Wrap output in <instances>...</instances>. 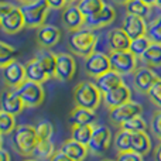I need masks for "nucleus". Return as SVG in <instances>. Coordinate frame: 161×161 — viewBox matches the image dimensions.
<instances>
[{
  "instance_id": "f257e3e1",
  "label": "nucleus",
  "mask_w": 161,
  "mask_h": 161,
  "mask_svg": "<svg viewBox=\"0 0 161 161\" xmlns=\"http://www.w3.org/2000/svg\"><path fill=\"white\" fill-rule=\"evenodd\" d=\"M102 99L103 95L97 89V86L95 85V82L82 80L74 89V102H75V106H78V108L96 110L102 103Z\"/></svg>"
},
{
  "instance_id": "f03ea898",
  "label": "nucleus",
  "mask_w": 161,
  "mask_h": 161,
  "mask_svg": "<svg viewBox=\"0 0 161 161\" xmlns=\"http://www.w3.org/2000/svg\"><path fill=\"white\" fill-rule=\"evenodd\" d=\"M68 47L74 54L86 58L96 50V34L93 30L83 27L76 31H71L68 37Z\"/></svg>"
},
{
  "instance_id": "7ed1b4c3",
  "label": "nucleus",
  "mask_w": 161,
  "mask_h": 161,
  "mask_svg": "<svg viewBox=\"0 0 161 161\" xmlns=\"http://www.w3.org/2000/svg\"><path fill=\"white\" fill-rule=\"evenodd\" d=\"M38 136L34 126L30 125H19L13 130V137H11V143H13L14 150L19 154L27 157L33 154L34 147L38 143Z\"/></svg>"
},
{
  "instance_id": "20e7f679",
  "label": "nucleus",
  "mask_w": 161,
  "mask_h": 161,
  "mask_svg": "<svg viewBox=\"0 0 161 161\" xmlns=\"http://www.w3.org/2000/svg\"><path fill=\"white\" fill-rule=\"evenodd\" d=\"M50 8L51 7L47 0H30L27 3H21L20 10L24 17L25 27L38 28L40 25H42Z\"/></svg>"
},
{
  "instance_id": "39448f33",
  "label": "nucleus",
  "mask_w": 161,
  "mask_h": 161,
  "mask_svg": "<svg viewBox=\"0 0 161 161\" xmlns=\"http://www.w3.org/2000/svg\"><path fill=\"white\" fill-rule=\"evenodd\" d=\"M13 89L20 96V99L23 100L25 108H37V106H40L44 102L45 93H44L42 83L25 79L24 82H21L19 86H16Z\"/></svg>"
},
{
  "instance_id": "423d86ee",
  "label": "nucleus",
  "mask_w": 161,
  "mask_h": 161,
  "mask_svg": "<svg viewBox=\"0 0 161 161\" xmlns=\"http://www.w3.org/2000/svg\"><path fill=\"white\" fill-rule=\"evenodd\" d=\"M110 69L120 75H130L137 69V57L130 51H110L109 53Z\"/></svg>"
},
{
  "instance_id": "0eeeda50",
  "label": "nucleus",
  "mask_w": 161,
  "mask_h": 161,
  "mask_svg": "<svg viewBox=\"0 0 161 161\" xmlns=\"http://www.w3.org/2000/svg\"><path fill=\"white\" fill-rule=\"evenodd\" d=\"M112 143V133L109 127L105 125H95L93 126V133L88 143V150L89 153L95 154V156H102L109 150Z\"/></svg>"
},
{
  "instance_id": "6e6552de",
  "label": "nucleus",
  "mask_w": 161,
  "mask_h": 161,
  "mask_svg": "<svg viewBox=\"0 0 161 161\" xmlns=\"http://www.w3.org/2000/svg\"><path fill=\"white\" fill-rule=\"evenodd\" d=\"M143 112V108L140 103L134 102V100H129V102L123 103L120 106L109 109V119L114 126H122L125 122L134 116H140Z\"/></svg>"
},
{
  "instance_id": "1a4fd4ad",
  "label": "nucleus",
  "mask_w": 161,
  "mask_h": 161,
  "mask_svg": "<svg viewBox=\"0 0 161 161\" xmlns=\"http://www.w3.org/2000/svg\"><path fill=\"white\" fill-rule=\"evenodd\" d=\"M109 69H110V61H109L108 54L93 51L91 55L85 58V71L92 78H96V76L108 72Z\"/></svg>"
},
{
  "instance_id": "9d476101",
  "label": "nucleus",
  "mask_w": 161,
  "mask_h": 161,
  "mask_svg": "<svg viewBox=\"0 0 161 161\" xmlns=\"http://www.w3.org/2000/svg\"><path fill=\"white\" fill-rule=\"evenodd\" d=\"M76 72V62L71 54L61 53L57 54V65H55V76L61 82H68L74 78Z\"/></svg>"
},
{
  "instance_id": "9b49d317",
  "label": "nucleus",
  "mask_w": 161,
  "mask_h": 161,
  "mask_svg": "<svg viewBox=\"0 0 161 161\" xmlns=\"http://www.w3.org/2000/svg\"><path fill=\"white\" fill-rule=\"evenodd\" d=\"M116 19V10L112 6L105 4L102 10L97 13L92 14L89 17H85V27L89 30H99V28H105L109 24L114 21Z\"/></svg>"
},
{
  "instance_id": "f8f14e48",
  "label": "nucleus",
  "mask_w": 161,
  "mask_h": 161,
  "mask_svg": "<svg viewBox=\"0 0 161 161\" xmlns=\"http://www.w3.org/2000/svg\"><path fill=\"white\" fill-rule=\"evenodd\" d=\"M25 27V21L23 13L19 6H13L10 11L4 14V17L0 21V28L6 34H16Z\"/></svg>"
},
{
  "instance_id": "ddd939ff",
  "label": "nucleus",
  "mask_w": 161,
  "mask_h": 161,
  "mask_svg": "<svg viewBox=\"0 0 161 161\" xmlns=\"http://www.w3.org/2000/svg\"><path fill=\"white\" fill-rule=\"evenodd\" d=\"M37 44L41 48H53L54 45H57L61 40V30L58 27L53 24H42L37 28Z\"/></svg>"
},
{
  "instance_id": "4468645a",
  "label": "nucleus",
  "mask_w": 161,
  "mask_h": 161,
  "mask_svg": "<svg viewBox=\"0 0 161 161\" xmlns=\"http://www.w3.org/2000/svg\"><path fill=\"white\" fill-rule=\"evenodd\" d=\"M24 108L25 106L23 100L20 99V96L16 93L13 88L2 91V93H0V110L17 116V114L21 113Z\"/></svg>"
},
{
  "instance_id": "2eb2a0df",
  "label": "nucleus",
  "mask_w": 161,
  "mask_h": 161,
  "mask_svg": "<svg viewBox=\"0 0 161 161\" xmlns=\"http://www.w3.org/2000/svg\"><path fill=\"white\" fill-rule=\"evenodd\" d=\"M62 24L68 31H76L85 27V16L76 4L71 3V4L65 6L64 13H62Z\"/></svg>"
},
{
  "instance_id": "dca6fc26",
  "label": "nucleus",
  "mask_w": 161,
  "mask_h": 161,
  "mask_svg": "<svg viewBox=\"0 0 161 161\" xmlns=\"http://www.w3.org/2000/svg\"><path fill=\"white\" fill-rule=\"evenodd\" d=\"M157 74L151 69L150 67H142L137 68L133 72V85L134 89L140 93H147L148 89L151 88L154 82L157 80Z\"/></svg>"
},
{
  "instance_id": "f3484780",
  "label": "nucleus",
  "mask_w": 161,
  "mask_h": 161,
  "mask_svg": "<svg viewBox=\"0 0 161 161\" xmlns=\"http://www.w3.org/2000/svg\"><path fill=\"white\" fill-rule=\"evenodd\" d=\"M122 28L133 40V38H137V37L146 36V33H147V23H146V20L143 17L127 13L122 21Z\"/></svg>"
},
{
  "instance_id": "a211bd4d",
  "label": "nucleus",
  "mask_w": 161,
  "mask_h": 161,
  "mask_svg": "<svg viewBox=\"0 0 161 161\" xmlns=\"http://www.w3.org/2000/svg\"><path fill=\"white\" fill-rule=\"evenodd\" d=\"M3 79L8 88H16L25 80V67L14 59L3 67Z\"/></svg>"
},
{
  "instance_id": "6ab92c4d",
  "label": "nucleus",
  "mask_w": 161,
  "mask_h": 161,
  "mask_svg": "<svg viewBox=\"0 0 161 161\" xmlns=\"http://www.w3.org/2000/svg\"><path fill=\"white\" fill-rule=\"evenodd\" d=\"M106 41L110 51H127L130 47L131 38L126 34L123 28H112L106 33Z\"/></svg>"
},
{
  "instance_id": "aec40b11",
  "label": "nucleus",
  "mask_w": 161,
  "mask_h": 161,
  "mask_svg": "<svg viewBox=\"0 0 161 161\" xmlns=\"http://www.w3.org/2000/svg\"><path fill=\"white\" fill-rule=\"evenodd\" d=\"M129 100H130V88L127 85H125V83L103 93V102L109 109L120 106L123 103L129 102Z\"/></svg>"
},
{
  "instance_id": "412c9836",
  "label": "nucleus",
  "mask_w": 161,
  "mask_h": 161,
  "mask_svg": "<svg viewBox=\"0 0 161 161\" xmlns=\"http://www.w3.org/2000/svg\"><path fill=\"white\" fill-rule=\"evenodd\" d=\"M123 78L120 74H117L116 71L113 69H109L108 72L102 74V75L96 76L95 78V85L97 86V89H99L100 92L103 93H106V92L112 91V89L117 88V86L123 85Z\"/></svg>"
},
{
  "instance_id": "4be33fe9",
  "label": "nucleus",
  "mask_w": 161,
  "mask_h": 161,
  "mask_svg": "<svg viewBox=\"0 0 161 161\" xmlns=\"http://www.w3.org/2000/svg\"><path fill=\"white\" fill-rule=\"evenodd\" d=\"M61 151L65 153L69 158H72L74 161H83L86 158V156L89 154L88 146L82 144L79 142H75L74 139H69L62 144Z\"/></svg>"
},
{
  "instance_id": "5701e85b",
  "label": "nucleus",
  "mask_w": 161,
  "mask_h": 161,
  "mask_svg": "<svg viewBox=\"0 0 161 161\" xmlns=\"http://www.w3.org/2000/svg\"><path fill=\"white\" fill-rule=\"evenodd\" d=\"M151 139L146 131L131 133V150L134 153H139L144 157L151 151Z\"/></svg>"
},
{
  "instance_id": "b1692460",
  "label": "nucleus",
  "mask_w": 161,
  "mask_h": 161,
  "mask_svg": "<svg viewBox=\"0 0 161 161\" xmlns=\"http://www.w3.org/2000/svg\"><path fill=\"white\" fill-rule=\"evenodd\" d=\"M34 58L38 61V64L42 67V69L48 74V76H54L55 74V65H57V54L48 51L47 48H41L38 53L36 54Z\"/></svg>"
},
{
  "instance_id": "393cba45",
  "label": "nucleus",
  "mask_w": 161,
  "mask_h": 161,
  "mask_svg": "<svg viewBox=\"0 0 161 161\" xmlns=\"http://www.w3.org/2000/svg\"><path fill=\"white\" fill-rule=\"evenodd\" d=\"M96 120V113L95 110L85 108H78L76 106L69 113V122L72 125H93Z\"/></svg>"
},
{
  "instance_id": "a878e982",
  "label": "nucleus",
  "mask_w": 161,
  "mask_h": 161,
  "mask_svg": "<svg viewBox=\"0 0 161 161\" xmlns=\"http://www.w3.org/2000/svg\"><path fill=\"white\" fill-rule=\"evenodd\" d=\"M24 67H25V79L34 80V82H38V83H44L45 80L50 78L48 74L42 69V67L38 64V61L36 58L28 61Z\"/></svg>"
},
{
  "instance_id": "bb28decb",
  "label": "nucleus",
  "mask_w": 161,
  "mask_h": 161,
  "mask_svg": "<svg viewBox=\"0 0 161 161\" xmlns=\"http://www.w3.org/2000/svg\"><path fill=\"white\" fill-rule=\"evenodd\" d=\"M54 153H55V146L51 142V139L50 140H38V143H37V146L34 147L31 156L38 161L40 160L50 161V158L54 156Z\"/></svg>"
},
{
  "instance_id": "cd10ccee",
  "label": "nucleus",
  "mask_w": 161,
  "mask_h": 161,
  "mask_svg": "<svg viewBox=\"0 0 161 161\" xmlns=\"http://www.w3.org/2000/svg\"><path fill=\"white\" fill-rule=\"evenodd\" d=\"M140 59H142L147 67H154V68L161 67V44L151 42L150 47L140 57Z\"/></svg>"
},
{
  "instance_id": "c85d7f7f",
  "label": "nucleus",
  "mask_w": 161,
  "mask_h": 161,
  "mask_svg": "<svg viewBox=\"0 0 161 161\" xmlns=\"http://www.w3.org/2000/svg\"><path fill=\"white\" fill-rule=\"evenodd\" d=\"M95 125H72L71 126V139L88 146L89 140L93 133Z\"/></svg>"
},
{
  "instance_id": "c756f323",
  "label": "nucleus",
  "mask_w": 161,
  "mask_h": 161,
  "mask_svg": "<svg viewBox=\"0 0 161 161\" xmlns=\"http://www.w3.org/2000/svg\"><path fill=\"white\" fill-rule=\"evenodd\" d=\"M126 8H127V13L143 17V19L148 17L151 13V4L143 2V0H130L126 4Z\"/></svg>"
},
{
  "instance_id": "7c9ffc66",
  "label": "nucleus",
  "mask_w": 161,
  "mask_h": 161,
  "mask_svg": "<svg viewBox=\"0 0 161 161\" xmlns=\"http://www.w3.org/2000/svg\"><path fill=\"white\" fill-rule=\"evenodd\" d=\"M105 4L106 3L103 0H78L76 2V6L85 17H89L92 14L97 13L99 10H102L105 7Z\"/></svg>"
},
{
  "instance_id": "2f4dec72",
  "label": "nucleus",
  "mask_w": 161,
  "mask_h": 161,
  "mask_svg": "<svg viewBox=\"0 0 161 161\" xmlns=\"http://www.w3.org/2000/svg\"><path fill=\"white\" fill-rule=\"evenodd\" d=\"M146 36L148 37V40L151 42L161 44V14L154 17L147 24V33H146Z\"/></svg>"
},
{
  "instance_id": "473e14b6",
  "label": "nucleus",
  "mask_w": 161,
  "mask_h": 161,
  "mask_svg": "<svg viewBox=\"0 0 161 161\" xmlns=\"http://www.w3.org/2000/svg\"><path fill=\"white\" fill-rule=\"evenodd\" d=\"M120 129L129 131V133H139V131L147 130V123H146V120L140 114V116H134L131 119H129L127 122H125L120 126Z\"/></svg>"
},
{
  "instance_id": "72a5a7b5",
  "label": "nucleus",
  "mask_w": 161,
  "mask_h": 161,
  "mask_svg": "<svg viewBox=\"0 0 161 161\" xmlns=\"http://www.w3.org/2000/svg\"><path fill=\"white\" fill-rule=\"evenodd\" d=\"M150 44H151V41L148 40L147 36L137 37V38H133V40L130 41V47H129V51H130L131 54H134L137 58H140V57L144 54V51L147 50L148 47H150Z\"/></svg>"
},
{
  "instance_id": "f704fd0d",
  "label": "nucleus",
  "mask_w": 161,
  "mask_h": 161,
  "mask_svg": "<svg viewBox=\"0 0 161 161\" xmlns=\"http://www.w3.org/2000/svg\"><path fill=\"white\" fill-rule=\"evenodd\" d=\"M114 147L119 151H129L131 150V133L120 129L114 137Z\"/></svg>"
},
{
  "instance_id": "c9c22d12",
  "label": "nucleus",
  "mask_w": 161,
  "mask_h": 161,
  "mask_svg": "<svg viewBox=\"0 0 161 161\" xmlns=\"http://www.w3.org/2000/svg\"><path fill=\"white\" fill-rule=\"evenodd\" d=\"M17 51L14 47H11L7 42L0 41V68L6 67L7 64H10L11 61L16 59Z\"/></svg>"
},
{
  "instance_id": "e433bc0d",
  "label": "nucleus",
  "mask_w": 161,
  "mask_h": 161,
  "mask_svg": "<svg viewBox=\"0 0 161 161\" xmlns=\"http://www.w3.org/2000/svg\"><path fill=\"white\" fill-rule=\"evenodd\" d=\"M14 129H16V116L7 113V112L0 110V133L2 134L13 133Z\"/></svg>"
},
{
  "instance_id": "4c0bfd02",
  "label": "nucleus",
  "mask_w": 161,
  "mask_h": 161,
  "mask_svg": "<svg viewBox=\"0 0 161 161\" xmlns=\"http://www.w3.org/2000/svg\"><path fill=\"white\" fill-rule=\"evenodd\" d=\"M147 96L156 108L161 109V78H157L156 82L151 85V88L147 92Z\"/></svg>"
},
{
  "instance_id": "58836bf2",
  "label": "nucleus",
  "mask_w": 161,
  "mask_h": 161,
  "mask_svg": "<svg viewBox=\"0 0 161 161\" xmlns=\"http://www.w3.org/2000/svg\"><path fill=\"white\" fill-rule=\"evenodd\" d=\"M36 131H37V136H38L40 140H50L54 133V126L51 125L48 120H42V122L37 123Z\"/></svg>"
},
{
  "instance_id": "ea45409f",
  "label": "nucleus",
  "mask_w": 161,
  "mask_h": 161,
  "mask_svg": "<svg viewBox=\"0 0 161 161\" xmlns=\"http://www.w3.org/2000/svg\"><path fill=\"white\" fill-rule=\"evenodd\" d=\"M151 133L154 137L161 140V109H158L151 117Z\"/></svg>"
},
{
  "instance_id": "a19ab883",
  "label": "nucleus",
  "mask_w": 161,
  "mask_h": 161,
  "mask_svg": "<svg viewBox=\"0 0 161 161\" xmlns=\"http://www.w3.org/2000/svg\"><path fill=\"white\" fill-rule=\"evenodd\" d=\"M116 161H144V160H143L142 154L134 153L133 150H129V151H120L117 154Z\"/></svg>"
},
{
  "instance_id": "79ce46f5",
  "label": "nucleus",
  "mask_w": 161,
  "mask_h": 161,
  "mask_svg": "<svg viewBox=\"0 0 161 161\" xmlns=\"http://www.w3.org/2000/svg\"><path fill=\"white\" fill-rule=\"evenodd\" d=\"M47 3L50 4L51 8H55V10H59V8H65V6L68 4L67 0H47Z\"/></svg>"
},
{
  "instance_id": "37998d69",
  "label": "nucleus",
  "mask_w": 161,
  "mask_h": 161,
  "mask_svg": "<svg viewBox=\"0 0 161 161\" xmlns=\"http://www.w3.org/2000/svg\"><path fill=\"white\" fill-rule=\"evenodd\" d=\"M50 161H74V160L69 158L67 154L62 153V151L59 150V151H55V153H54V156L50 158Z\"/></svg>"
},
{
  "instance_id": "c03bdc74",
  "label": "nucleus",
  "mask_w": 161,
  "mask_h": 161,
  "mask_svg": "<svg viewBox=\"0 0 161 161\" xmlns=\"http://www.w3.org/2000/svg\"><path fill=\"white\" fill-rule=\"evenodd\" d=\"M11 7H13V4H11V3L0 2V21H2V19L4 17V14L7 13V11L11 10Z\"/></svg>"
},
{
  "instance_id": "a18cd8bd",
  "label": "nucleus",
  "mask_w": 161,
  "mask_h": 161,
  "mask_svg": "<svg viewBox=\"0 0 161 161\" xmlns=\"http://www.w3.org/2000/svg\"><path fill=\"white\" fill-rule=\"evenodd\" d=\"M0 161H10V154L0 147Z\"/></svg>"
},
{
  "instance_id": "49530a36",
  "label": "nucleus",
  "mask_w": 161,
  "mask_h": 161,
  "mask_svg": "<svg viewBox=\"0 0 161 161\" xmlns=\"http://www.w3.org/2000/svg\"><path fill=\"white\" fill-rule=\"evenodd\" d=\"M156 160L157 161H161V140H160L158 146L156 147Z\"/></svg>"
},
{
  "instance_id": "de8ad7c7",
  "label": "nucleus",
  "mask_w": 161,
  "mask_h": 161,
  "mask_svg": "<svg viewBox=\"0 0 161 161\" xmlns=\"http://www.w3.org/2000/svg\"><path fill=\"white\" fill-rule=\"evenodd\" d=\"M114 2H116V3H119V4H127V3L129 2H130V0H114Z\"/></svg>"
},
{
  "instance_id": "09e8293b",
  "label": "nucleus",
  "mask_w": 161,
  "mask_h": 161,
  "mask_svg": "<svg viewBox=\"0 0 161 161\" xmlns=\"http://www.w3.org/2000/svg\"><path fill=\"white\" fill-rule=\"evenodd\" d=\"M153 6H156V7L161 8V0H154V4Z\"/></svg>"
},
{
  "instance_id": "8fccbe9b",
  "label": "nucleus",
  "mask_w": 161,
  "mask_h": 161,
  "mask_svg": "<svg viewBox=\"0 0 161 161\" xmlns=\"http://www.w3.org/2000/svg\"><path fill=\"white\" fill-rule=\"evenodd\" d=\"M143 2L148 3V4H151V6H153V4H154V0H143Z\"/></svg>"
},
{
  "instance_id": "3c124183",
  "label": "nucleus",
  "mask_w": 161,
  "mask_h": 161,
  "mask_svg": "<svg viewBox=\"0 0 161 161\" xmlns=\"http://www.w3.org/2000/svg\"><path fill=\"white\" fill-rule=\"evenodd\" d=\"M75 2H78V0H67L68 4H71V3H75Z\"/></svg>"
},
{
  "instance_id": "603ef678",
  "label": "nucleus",
  "mask_w": 161,
  "mask_h": 161,
  "mask_svg": "<svg viewBox=\"0 0 161 161\" xmlns=\"http://www.w3.org/2000/svg\"><path fill=\"white\" fill-rule=\"evenodd\" d=\"M2 143H3V134L0 133V147H2Z\"/></svg>"
},
{
  "instance_id": "864d4df0",
  "label": "nucleus",
  "mask_w": 161,
  "mask_h": 161,
  "mask_svg": "<svg viewBox=\"0 0 161 161\" xmlns=\"http://www.w3.org/2000/svg\"><path fill=\"white\" fill-rule=\"evenodd\" d=\"M23 161H38V160H36V158H25V160H23Z\"/></svg>"
},
{
  "instance_id": "5fc2aeb1",
  "label": "nucleus",
  "mask_w": 161,
  "mask_h": 161,
  "mask_svg": "<svg viewBox=\"0 0 161 161\" xmlns=\"http://www.w3.org/2000/svg\"><path fill=\"white\" fill-rule=\"evenodd\" d=\"M17 2H20V3H27V2H30V0H17Z\"/></svg>"
},
{
  "instance_id": "6e6d98bb",
  "label": "nucleus",
  "mask_w": 161,
  "mask_h": 161,
  "mask_svg": "<svg viewBox=\"0 0 161 161\" xmlns=\"http://www.w3.org/2000/svg\"><path fill=\"white\" fill-rule=\"evenodd\" d=\"M102 161H116V160H110V158H105V160H102Z\"/></svg>"
}]
</instances>
